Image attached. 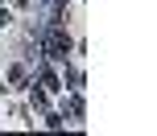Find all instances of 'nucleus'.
<instances>
[{"label":"nucleus","mask_w":157,"mask_h":136,"mask_svg":"<svg viewBox=\"0 0 157 136\" xmlns=\"http://www.w3.org/2000/svg\"><path fill=\"white\" fill-rule=\"evenodd\" d=\"M41 50H46L54 62H66V50H71V37H66L62 29H46L41 33Z\"/></svg>","instance_id":"1"}]
</instances>
